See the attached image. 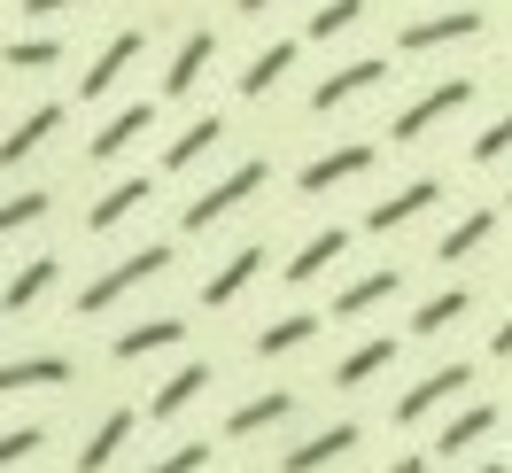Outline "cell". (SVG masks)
<instances>
[{
	"label": "cell",
	"mask_w": 512,
	"mask_h": 473,
	"mask_svg": "<svg viewBox=\"0 0 512 473\" xmlns=\"http://www.w3.org/2000/svg\"><path fill=\"white\" fill-rule=\"evenodd\" d=\"M163 264H171V249H163V241H148V249H132L125 264H117V272H101V280L86 287V295H78V318H94V311H109V303H117V295H132V287H140V280H156Z\"/></svg>",
	"instance_id": "obj_1"
},
{
	"label": "cell",
	"mask_w": 512,
	"mask_h": 473,
	"mask_svg": "<svg viewBox=\"0 0 512 473\" xmlns=\"http://www.w3.org/2000/svg\"><path fill=\"white\" fill-rule=\"evenodd\" d=\"M264 179H272L264 163H241L233 179H218V187H210V194H194V202H187V233H210V225H218L225 210L241 202V194H256V187H264Z\"/></svg>",
	"instance_id": "obj_2"
},
{
	"label": "cell",
	"mask_w": 512,
	"mask_h": 473,
	"mask_svg": "<svg viewBox=\"0 0 512 473\" xmlns=\"http://www.w3.org/2000/svg\"><path fill=\"white\" fill-rule=\"evenodd\" d=\"M466 101H474V86H466V78H450V86H435V94H419L412 109H396V140H419V132L427 125H443V117H458V109H466Z\"/></svg>",
	"instance_id": "obj_3"
},
{
	"label": "cell",
	"mask_w": 512,
	"mask_h": 473,
	"mask_svg": "<svg viewBox=\"0 0 512 473\" xmlns=\"http://www.w3.org/2000/svg\"><path fill=\"white\" fill-rule=\"evenodd\" d=\"M466 380H474V365H466V357H458V365H435V373L419 380L412 396H396V419H427V411H435V404H450V396H458Z\"/></svg>",
	"instance_id": "obj_4"
},
{
	"label": "cell",
	"mask_w": 512,
	"mask_h": 473,
	"mask_svg": "<svg viewBox=\"0 0 512 473\" xmlns=\"http://www.w3.org/2000/svg\"><path fill=\"white\" fill-rule=\"evenodd\" d=\"M481 16L474 8H450V16H419V24H404V55H427V47H443V39H474Z\"/></svg>",
	"instance_id": "obj_5"
},
{
	"label": "cell",
	"mask_w": 512,
	"mask_h": 473,
	"mask_svg": "<svg viewBox=\"0 0 512 473\" xmlns=\"http://www.w3.org/2000/svg\"><path fill=\"white\" fill-rule=\"evenodd\" d=\"M342 450H357V427L342 419V427H326V435H311V442H295L288 450V473H319V466H334Z\"/></svg>",
	"instance_id": "obj_6"
},
{
	"label": "cell",
	"mask_w": 512,
	"mask_h": 473,
	"mask_svg": "<svg viewBox=\"0 0 512 473\" xmlns=\"http://www.w3.org/2000/svg\"><path fill=\"white\" fill-rule=\"evenodd\" d=\"M435 194H443V187H435V179H412V187H404V194H388V202H373V218H365V225H373V233H396V225H412L419 210L435 202Z\"/></svg>",
	"instance_id": "obj_7"
},
{
	"label": "cell",
	"mask_w": 512,
	"mask_h": 473,
	"mask_svg": "<svg viewBox=\"0 0 512 473\" xmlns=\"http://www.w3.org/2000/svg\"><path fill=\"white\" fill-rule=\"evenodd\" d=\"M288 411H295V396H288V388H272V396H249V404L225 419V435H233V442H241V435H264V427H280Z\"/></svg>",
	"instance_id": "obj_8"
},
{
	"label": "cell",
	"mask_w": 512,
	"mask_h": 473,
	"mask_svg": "<svg viewBox=\"0 0 512 473\" xmlns=\"http://www.w3.org/2000/svg\"><path fill=\"white\" fill-rule=\"evenodd\" d=\"M70 365L63 357H8L0 365V396H16V388H63Z\"/></svg>",
	"instance_id": "obj_9"
},
{
	"label": "cell",
	"mask_w": 512,
	"mask_h": 473,
	"mask_svg": "<svg viewBox=\"0 0 512 473\" xmlns=\"http://www.w3.org/2000/svg\"><path fill=\"white\" fill-rule=\"evenodd\" d=\"M210 55H218V39H210V32H187V47H179L171 70H163V94H194V78L210 70Z\"/></svg>",
	"instance_id": "obj_10"
},
{
	"label": "cell",
	"mask_w": 512,
	"mask_h": 473,
	"mask_svg": "<svg viewBox=\"0 0 512 473\" xmlns=\"http://www.w3.org/2000/svg\"><path fill=\"white\" fill-rule=\"evenodd\" d=\"M148 125H156V109H148V101H140V109H125V117H109V125L94 132V148H86V156H94V163H109V156H125V148H132V140H140V132H148Z\"/></svg>",
	"instance_id": "obj_11"
},
{
	"label": "cell",
	"mask_w": 512,
	"mask_h": 473,
	"mask_svg": "<svg viewBox=\"0 0 512 473\" xmlns=\"http://www.w3.org/2000/svg\"><path fill=\"white\" fill-rule=\"evenodd\" d=\"M365 86H381V63H350V70H334L319 94H311V109H319V117H334V109H342V101H357Z\"/></svg>",
	"instance_id": "obj_12"
},
{
	"label": "cell",
	"mask_w": 512,
	"mask_h": 473,
	"mask_svg": "<svg viewBox=\"0 0 512 473\" xmlns=\"http://www.w3.org/2000/svg\"><path fill=\"white\" fill-rule=\"evenodd\" d=\"M256 264H264V249H233V256L218 264V272L202 280V303H233V295H241V287L256 280Z\"/></svg>",
	"instance_id": "obj_13"
},
{
	"label": "cell",
	"mask_w": 512,
	"mask_h": 473,
	"mask_svg": "<svg viewBox=\"0 0 512 473\" xmlns=\"http://www.w3.org/2000/svg\"><path fill=\"white\" fill-rule=\"evenodd\" d=\"M202 388H210V365H179V373H171V380L156 388V404H148V419H179V411H187L194 396H202Z\"/></svg>",
	"instance_id": "obj_14"
},
{
	"label": "cell",
	"mask_w": 512,
	"mask_h": 473,
	"mask_svg": "<svg viewBox=\"0 0 512 473\" xmlns=\"http://www.w3.org/2000/svg\"><path fill=\"white\" fill-rule=\"evenodd\" d=\"M334 256H350V233H342V225H326V233H311V241H303V256L288 264V280H295V287H303V280H319Z\"/></svg>",
	"instance_id": "obj_15"
},
{
	"label": "cell",
	"mask_w": 512,
	"mask_h": 473,
	"mask_svg": "<svg viewBox=\"0 0 512 473\" xmlns=\"http://www.w3.org/2000/svg\"><path fill=\"white\" fill-rule=\"evenodd\" d=\"M373 163V148H334V156H319V163H303V194H326L334 179H357Z\"/></svg>",
	"instance_id": "obj_16"
},
{
	"label": "cell",
	"mask_w": 512,
	"mask_h": 473,
	"mask_svg": "<svg viewBox=\"0 0 512 473\" xmlns=\"http://www.w3.org/2000/svg\"><path fill=\"white\" fill-rule=\"evenodd\" d=\"M47 287H55V256H32V264H24L16 280L0 287V311H32V303L47 295Z\"/></svg>",
	"instance_id": "obj_17"
},
{
	"label": "cell",
	"mask_w": 512,
	"mask_h": 473,
	"mask_svg": "<svg viewBox=\"0 0 512 473\" xmlns=\"http://www.w3.org/2000/svg\"><path fill=\"white\" fill-rule=\"evenodd\" d=\"M288 63H295V39H272V47H264V55H256L249 70H241V94H272V86H280V78H288Z\"/></svg>",
	"instance_id": "obj_18"
},
{
	"label": "cell",
	"mask_w": 512,
	"mask_h": 473,
	"mask_svg": "<svg viewBox=\"0 0 512 473\" xmlns=\"http://www.w3.org/2000/svg\"><path fill=\"white\" fill-rule=\"evenodd\" d=\"M148 194H156L148 179H125V187H109V194L94 202V210H86V225H94V233H109V225H117V218H132V210H140Z\"/></svg>",
	"instance_id": "obj_19"
},
{
	"label": "cell",
	"mask_w": 512,
	"mask_h": 473,
	"mask_svg": "<svg viewBox=\"0 0 512 473\" xmlns=\"http://www.w3.org/2000/svg\"><path fill=\"white\" fill-rule=\"evenodd\" d=\"M311 334H319V318H311V311H295V318H272V326L256 334V357H288V349H303Z\"/></svg>",
	"instance_id": "obj_20"
},
{
	"label": "cell",
	"mask_w": 512,
	"mask_h": 473,
	"mask_svg": "<svg viewBox=\"0 0 512 473\" xmlns=\"http://www.w3.org/2000/svg\"><path fill=\"white\" fill-rule=\"evenodd\" d=\"M63 125V109H55V101H47V109H32V117H24V125L8 132V140H0V163H24L39 148V140H47V132Z\"/></svg>",
	"instance_id": "obj_21"
},
{
	"label": "cell",
	"mask_w": 512,
	"mask_h": 473,
	"mask_svg": "<svg viewBox=\"0 0 512 473\" xmlns=\"http://www.w3.org/2000/svg\"><path fill=\"white\" fill-rule=\"evenodd\" d=\"M125 435H132V411H109V419H101V435L78 450V473H101L117 450H125Z\"/></svg>",
	"instance_id": "obj_22"
},
{
	"label": "cell",
	"mask_w": 512,
	"mask_h": 473,
	"mask_svg": "<svg viewBox=\"0 0 512 473\" xmlns=\"http://www.w3.org/2000/svg\"><path fill=\"white\" fill-rule=\"evenodd\" d=\"M132 55H140V32H117V39H109V47H101V63L86 70V101L109 94V86H117V70H125Z\"/></svg>",
	"instance_id": "obj_23"
},
{
	"label": "cell",
	"mask_w": 512,
	"mask_h": 473,
	"mask_svg": "<svg viewBox=\"0 0 512 473\" xmlns=\"http://www.w3.org/2000/svg\"><path fill=\"white\" fill-rule=\"evenodd\" d=\"M179 334H187L179 318H148V326H125V334H117V357L132 365V357H148V349H171Z\"/></svg>",
	"instance_id": "obj_24"
},
{
	"label": "cell",
	"mask_w": 512,
	"mask_h": 473,
	"mask_svg": "<svg viewBox=\"0 0 512 473\" xmlns=\"http://www.w3.org/2000/svg\"><path fill=\"white\" fill-rule=\"evenodd\" d=\"M489 427H497V411H489V404H474V411H458L443 435H435V450H443V458H458V450H474V442L489 435Z\"/></svg>",
	"instance_id": "obj_25"
},
{
	"label": "cell",
	"mask_w": 512,
	"mask_h": 473,
	"mask_svg": "<svg viewBox=\"0 0 512 473\" xmlns=\"http://www.w3.org/2000/svg\"><path fill=\"white\" fill-rule=\"evenodd\" d=\"M396 272H373V280H357V287H342V295H334V318H357V311H373V303H388V295H396Z\"/></svg>",
	"instance_id": "obj_26"
},
{
	"label": "cell",
	"mask_w": 512,
	"mask_h": 473,
	"mask_svg": "<svg viewBox=\"0 0 512 473\" xmlns=\"http://www.w3.org/2000/svg\"><path fill=\"white\" fill-rule=\"evenodd\" d=\"M381 365H396V342H365V349H350V357L334 365V380H342V388H365Z\"/></svg>",
	"instance_id": "obj_27"
},
{
	"label": "cell",
	"mask_w": 512,
	"mask_h": 473,
	"mask_svg": "<svg viewBox=\"0 0 512 473\" xmlns=\"http://www.w3.org/2000/svg\"><path fill=\"white\" fill-rule=\"evenodd\" d=\"M489 225H497L489 210H474V218H458V225L443 233V241H435V256H443V264H458V256H474L481 241H489Z\"/></svg>",
	"instance_id": "obj_28"
},
{
	"label": "cell",
	"mask_w": 512,
	"mask_h": 473,
	"mask_svg": "<svg viewBox=\"0 0 512 473\" xmlns=\"http://www.w3.org/2000/svg\"><path fill=\"white\" fill-rule=\"evenodd\" d=\"M218 140H225V125H218V117H194V125L179 132V140H171V171H187V163L202 156V148H218Z\"/></svg>",
	"instance_id": "obj_29"
},
{
	"label": "cell",
	"mask_w": 512,
	"mask_h": 473,
	"mask_svg": "<svg viewBox=\"0 0 512 473\" xmlns=\"http://www.w3.org/2000/svg\"><path fill=\"white\" fill-rule=\"evenodd\" d=\"M466 303H474L466 287H458V295H435V303H419L412 334H443V326H458V318H466Z\"/></svg>",
	"instance_id": "obj_30"
},
{
	"label": "cell",
	"mask_w": 512,
	"mask_h": 473,
	"mask_svg": "<svg viewBox=\"0 0 512 473\" xmlns=\"http://www.w3.org/2000/svg\"><path fill=\"white\" fill-rule=\"evenodd\" d=\"M47 218V194H8L0 202V233H24V225H39Z\"/></svg>",
	"instance_id": "obj_31"
},
{
	"label": "cell",
	"mask_w": 512,
	"mask_h": 473,
	"mask_svg": "<svg viewBox=\"0 0 512 473\" xmlns=\"http://www.w3.org/2000/svg\"><path fill=\"white\" fill-rule=\"evenodd\" d=\"M357 16H365V0H326L319 16H311V32H319V39H334V32H350Z\"/></svg>",
	"instance_id": "obj_32"
},
{
	"label": "cell",
	"mask_w": 512,
	"mask_h": 473,
	"mask_svg": "<svg viewBox=\"0 0 512 473\" xmlns=\"http://www.w3.org/2000/svg\"><path fill=\"white\" fill-rule=\"evenodd\" d=\"M8 63H16V70H47V63H63V47H55V39H16Z\"/></svg>",
	"instance_id": "obj_33"
},
{
	"label": "cell",
	"mask_w": 512,
	"mask_h": 473,
	"mask_svg": "<svg viewBox=\"0 0 512 473\" xmlns=\"http://www.w3.org/2000/svg\"><path fill=\"white\" fill-rule=\"evenodd\" d=\"M497 156H512V109H505V117H497L489 132H481V140H474V163H497Z\"/></svg>",
	"instance_id": "obj_34"
},
{
	"label": "cell",
	"mask_w": 512,
	"mask_h": 473,
	"mask_svg": "<svg viewBox=\"0 0 512 473\" xmlns=\"http://www.w3.org/2000/svg\"><path fill=\"white\" fill-rule=\"evenodd\" d=\"M210 450H218V442H179V450H171L163 466H148V473H194V466H210Z\"/></svg>",
	"instance_id": "obj_35"
},
{
	"label": "cell",
	"mask_w": 512,
	"mask_h": 473,
	"mask_svg": "<svg viewBox=\"0 0 512 473\" xmlns=\"http://www.w3.org/2000/svg\"><path fill=\"white\" fill-rule=\"evenodd\" d=\"M39 442H47L39 427H8V435H0V466H16V458H32Z\"/></svg>",
	"instance_id": "obj_36"
},
{
	"label": "cell",
	"mask_w": 512,
	"mask_h": 473,
	"mask_svg": "<svg viewBox=\"0 0 512 473\" xmlns=\"http://www.w3.org/2000/svg\"><path fill=\"white\" fill-rule=\"evenodd\" d=\"M24 8H39V16H63V8H94V0H24Z\"/></svg>",
	"instance_id": "obj_37"
},
{
	"label": "cell",
	"mask_w": 512,
	"mask_h": 473,
	"mask_svg": "<svg viewBox=\"0 0 512 473\" xmlns=\"http://www.w3.org/2000/svg\"><path fill=\"white\" fill-rule=\"evenodd\" d=\"M489 349H497V357H512V318L497 326V342H489Z\"/></svg>",
	"instance_id": "obj_38"
},
{
	"label": "cell",
	"mask_w": 512,
	"mask_h": 473,
	"mask_svg": "<svg viewBox=\"0 0 512 473\" xmlns=\"http://www.w3.org/2000/svg\"><path fill=\"white\" fill-rule=\"evenodd\" d=\"M388 473H427V458H396V466H388Z\"/></svg>",
	"instance_id": "obj_39"
},
{
	"label": "cell",
	"mask_w": 512,
	"mask_h": 473,
	"mask_svg": "<svg viewBox=\"0 0 512 473\" xmlns=\"http://www.w3.org/2000/svg\"><path fill=\"white\" fill-rule=\"evenodd\" d=\"M241 8H249V16H256V8H272V0H241Z\"/></svg>",
	"instance_id": "obj_40"
},
{
	"label": "cell",
	"mask_w": 512,
	"mask_h": 473,
	"mask_svg": "<svg viewBox=\"0 0 512 473\" xmlns=\"http://www.w3.org/2000/svg\"><path fill=\"white\" fill-rule=\"evenodd\" d=\"M474 473H497V466H474Z\"/></svg>",
	"instance_id": "obj_41"
},
{
	"label": "cell",
	"mask_w": 512,
	"mask_h": 473,
	"mask_svg": "<svg viewBox=\"0 0 512 473\" xmlns=\"http://www.w3.org/2000/svg\"><path fill=\"white\" fill-rule=\"evenodd\" d=\"M0 63H8V55H0Z\"/></svg>",
	"instance_id": "obj_42"
},
{
	"label": "cell",
	"mask_w": 512,
	"mask_h": 473,
	"mask_svg": "<svg viewBox=\"0 0 512 473\" xmlns=\"http://www.w3.org/2000/svg\"><path fill=\"white\" fill-rule=\"evenodd\" d=\"M505 202H512V194H505Z\"/></svg>",
	"instance_id": "obj_43"
}]
</instances>
